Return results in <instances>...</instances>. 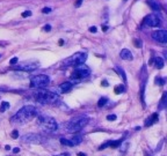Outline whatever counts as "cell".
Wrapping results in <instances>:
<instances>
[{"label":"cell","instance_id":"6da1fadb","mask_svg":"<svg viewBox=\"0 0 167 156\" xmlns=\"http://www.w3.org/2000/svg\"><path fill=\"white\" fill-rule=\"evenodd\" d=\"M37 115V110L33 105H26L22 109H20L12 118H11V123L14 125H22L26 124L27 122L32 120L33 118L36 117Z\"/></svg>","mask_w":167,"mask_h":156},{"label":"cell","instance_id":"7a4b0ae2","mask_svg":"<svg viewBox=\"0 0 167 156\" xmlns=\"http://www.w3.org/2000/svg\"><path fill=\"white\" fill-rule=\"evenodd\" d=\"M36 102L41 104H56L59 101L58 94L50 92V90H38L34 95Z\"/></svg>","mask_w":167,"mask_h":156},{"label":"cell","instance_id":"3957f363","mask_svg":"<svg viewBox=\"0 0 167 156\" xmlns=\"http://www.w3.org/2000/svg\"><path fill=\"white\" fill-rule=\"evenodd\" d=\"M37 125L39 126V128L45 132V133H52L56 132L58 128V124L57 122L49 116H38L37 117Z\"/></svg>","mask_w":167,"mask_h":156},{"label":"cell","instance_id":"277c9868","mask_svg":"<svg viewBox=\"0 0 167 156\" xmlns=\"http://www.w3.org/2000/svg\"><path fill=\"white\" fill-rule=\"evenodd\" d=\"M88 122H89V119L86 116H79V117L72 118L67 123V131L68 132H78L88 124Z\"/></svg>","mask_w":167,"mask_h":156},{"label":"cell","instance_id":"5b68a950","mask_svg":"<svg viewBox=\"0 0 167 156\" xmlns=\"http://www.w3.org/2000/svg\"><path fill=\"white\" fill-rule=\"evenodd\" d=\"M87 59V53L86 52H77L74 55H72L71 57L66 58L63 62V66L70 67V66H80L84 65V62Z\"/></svg>","mask_w":167,"mask_h":156},{"label":"cell","instance_id":"8992f818","mask_svg":"<svg viewBox=\"0 0 167 156\" xmlns=\"http://www.w3.org/2000/svg\"><path fill=\"white\" fill-rule=\"evenodd\" d=\"M50 83V78L45 74L34 75L30 79V87L32 88H44Z\"/></svg>","mask_w":167,"mask_h":156},{"label":"cell","instance_id":"52a82bcc","mask_svg":"<svg viewBox=\"0 0 167 156\" xmlns=\"http://www.w3.org/2000/svg\"><path fill=\"white\" fill-rule=\"evenodd\" d=\"M89 74H91L89 68L85 65H80V66H77V68L72 72L71 79L74 80V81H79V80H82V79L87 78Z\"/></svg>","mask_w":167,"mask_h":156},{"label":"cell","instance_id":"ba28073f","mask_svg":"<svg viewBox=\"0 0 167 156\" xmlns=\"http://www.w3.org/2000/svg\"><path fill=\"white\" fill-rule=\"evenodd\" d=\"M21 141L25 142V143H32V145H39L43 142V139L39 134H36V133H29V134H26L21 138Z\"/></svg>","mask_w":167,"mask_h":156},{"label":"cell","instance_id":"9c48e42d","mask_svg":"<svg viewBox=\"0 0 167 156\" xmlns=\"http://www.w3.org/2000/svg\"><path fill=\"white\" fill-rule=\"evenodd\" d=\"M160 24V19L153 14L146 15L142 22V27L146 28V27H158Z\"/></svg>","mask_w":167,"mask_h":156},{"label":"cell","instance_id":"30bf717a","mask_svg":"<svg viewBox=\"0 0 167 156\" xmlns=\"http://www.w3.org/2000/svg\"><path fill=\"white\" fill-rule=\"evenodd\" d=\"M152 38L160 43H167V30H156L152 32Z\"/></svg>","mask_w":167,"mask_h":156},{"label":"cell","instance_id":"8fae6325","mask_svg":"<svg viewBox=\"0 0 167 156\" xmlns=\"http://www.w3.org/2000/svg\"><path fill=\"white\" fill-rule=\"evenodd\" d=\"M37 67H38V64H21V65H18L15 68L19 71L30 72V71H35Z\"/></svg>","mask_w":167,"mask_h":156},{"label":"cell","instance_id":"7c38bea8","mask_svg":"<svg viewBox=\"0 0 167 156\" xmlns=\"http://www.w3.org/2000/svg\"><path fill=\"white\" fill-rule=\"evenodd\" d=\"M158 119H159L158 113H157V112L152 113L150 117L146 118V120H145V127H149V126H152L153 124H156V123L158 122Z\"/></svg>","mask_w":167,"mask_h":156},{"label":"cell","instance_id":"4fadbf2b","mask_svg":"<svg viewBox=\"0 0 167 156\" xmlns=\"http://www.w3.org/2000/svg\"><path fill=\"white\" fill-rule=\"evenodd\" d=\"M167 109V92L163 94L159 103H158V110H165Z\"/></svg>","mask_w":167,"mask_h":156},{"label":"cell","instance_id":"5bb4252c","mask_svg":"<svg viewBox=\"0 0 167 156\" xmlns=\"http://www.w3.org/2000/svg\"><path fill=\"white\" fill-rule=\"evenodd\" d=\"M150 64H153V65H154V67H156V68H158V69H161V68L165 66L163 58H160V57H156V58H153V59L150 62Z\"/></svg>","mask_w":167,"mask_h":156},{"label":"cell","instance_id":"9a60e30c","mask_svg":"<svg viewBox=\"0 0 167 156\" xmlns=\"http://www.w3.org/2000/svg\"><path fill=\"white\" fill-rule=\"evenodd\" d=\"M120 56H121V58H122L123 60H132V53H131V51L128 50V49H123V50L121 51Z\"/></svg>","mask_w":167,"mask_h":156},{"label":"cell","instance_id":"2e32d148","mask_svg":"<svg viewBox=\"0 0 167 156\" xmlns=\"http://www.w3.org/2000/svg\"><path fill=\"white\" fill-rule=\"evenodd\" d=\"M72 88H73V83H72V82H63V83L59 86V90H61L62 93H68Z\"/></svg>","mask_w":167,"mask_h":156},{"label":"cell","instance_id":"e0dca14e","mask_svg":"<svg viewBox=\"0 0 167 156\" xmlns=\"http://www.w3.org/2000/svg\"><path fill=\"white\" fill-rule=\"evenodd\" d=\"M145 85H146V79L142 80V85H140V101L143 103V106H145V98H144V93H145Z\"/></svg>","mask_w":167,"mask_h":156},{"label":"cell","instance_id":"ac0fdd59","mask_svg":"<svg viewBox=\"0 0 167 156\" xmlns=\"http://www.w3.org/2000/svg\"><path fill=\"white\" fill-rule=\"evenodd\" d=\"M147 3H149V6L153 9V10H160V3L158 2V1H156V0H147Z\"/></svg>","mask_w":167,"mask_h":156},{"label":"cell","instance_id":"d6986e66","mask_svg":"<svg viewBox=\"0 0 167 156\" xmlns=\"http://www.w3.org/2000/svg\"><path fill=\"white\" fill-rule=\"evenodd\" d=\"M70 140H71V142L73 143V146H77V145H80V143H81L82 138H81L80 135H74V136H72Z\"/></svg>","mask_w":167,"mask_h":156},{"label":"cell","instance_id":"ffe728a7","mask_svg":"<svg viewBox=\"0 0 167 156\" xmlns=\"http://www.w3.org/2000/svg\"><path fill=\"white\" fill-rule=\"evenodd\" d=\"M122 143V139L121 140H114V141H108V147H111V148H117L120 147Z\"/></svg>","mask_w":167,"mask_h":156},{"label":"cell","instance_id":"44dd1931","mask_svg":"<svg viewBox=\"0 0 167 156\" xmlns=\"http://www.w3.org/2000/svg\"><path fill=\"white\" fill-rule=\"evenodd\" d=\"M114 92H115V94H117V95L124 93V92H125V87H124V85H117V86H115Z\"/></svg>","mask_w":167,"mask_h":156},{"label":"cell","instance_id":"7402d4cb","mask_svg":"<svg viewBox=\"0 0 167 156\" xmlns=\"http://www.w3.org/2000/svg\"><path fill=\"white\" fill-rule=\"evenodd\" d=\"M61 143L64 146H67V147H73V143L71 142V140H67L65 138H61Z\"/></svg>","mask_w":167,"mask_h":156},{"label":"cell","instance_id":"603a6c76","mask_svg":"<svg viewBox=\"0 0 167 156\" xmlns=\"http://www.w3.org/2000/svg\"><path fill=\"white\" fill-rule=\"evenodd\" d=\"M107 102H108V98H107V97H101L100 99H99V102H98V106H99V108L104 106V105L107 104Z\"/></svg>","mask_w":167,"mask_h":156},{"label":"cell","instance_id":"cb8c5ba5","mask_svg":"<svg viewBox=\"0 0 167 156\" xmlns=\"http://www.w3.org/2000/svg\"><path fill=\"white\" fill-rule=\"evenodd\" d=\"M154 82H156V85H158V86H164V85H165V80L161 79L160 76H157V78L154 79Z\"/></svg>","mask_w":167,"mask_h":156},{"label":"cell","instance_id":"d4e9b609","mask_svg":"<svg viewBox=\"0 0 167 156\" xmlns=\"http://www.w3.org/2000/svg\"><path fill=\"white\" fill-rule=\"evenodd\" d=\"M116 71H117V72H118V74L122 76L123 81H124V82H127V76H125V74H124V71H123L122 68H120V67H117V68H116Z\"/></svg>","mask_w":167,"mask_h":156},{"label":"cell","instance_id":"484cf974","mask_svg":"<svg viewBox=\"0 0 167 156\" xmlns=\"http://www.w3.org/2000/svg\"><path fill=\"white\" fill-rule=\"evenodd\" d=\"M7 109H9V103H8V102H2V103H1V108H0V110L4 112V111H6Z\"/></svg>","mask_w":167,"mask_h":156},{"label":"cell","instance_id":"4316f807","mask_svg":"<svg viewBox=\"0 0 167 156\" xmlns=\"http://www.w3.org/2000/svg\"><path fill=\"white\" fill-rule=\"evenodd\" d=\"M142 44H143L142 39H139V38H135L134 39V45L136 48H142Z\"/></svg>","mask_w":167,"mask_h":156},{"label":"cell","instance_id":"83f0119b","mask_svg":"<svg viewBox=\"0 0 167 156\" xmlns=\"http://www.w3.org/2000/svg\"><path fill=\"white\" fill-rule=\"evenodd\" d=\"M28 16H32V12L30 10H25L22 13V17H28Z\"/></svg>","mask_w":167,"mask_h":156},{"label":"cell","instance_id":"f1b7e54d","mask_svg":"<svg viewBox=\"0 0 167 156\" xmlns=\"http://www.w3.org/2000/svg\"><path fill=\"white\" fill-rule=\"evenodd\" d=\"M12 138H13V139H18V138H19V132H18V129H14V131L12 132Z\"/></svg>","mask_w":167,"mask_h":156},{"label":"cell","instance_id":"f546056e","mask_svg":"<svg viewBox=\"0 0 167 156\" xmlns=\"http://www.w3.org/2000/svg\"><path fill=\"white\" fill-rule=\"evenodd\" d=\"M107 119L110 120V122H114L116 119V116L115 115H109V116H107Z\"/></svg>","mask_w":167,"mask_h":156},{"label":"cell","instance_id":"4dcf8cb0","mask_svg":"<svg viewBox=\"0 0 167 156\" xmlns=\"http://www.w3.org/2000/svg\"><path fill=\"white\" fill-rule=\"evenodd\" d=\"M18 60H19V59H18L16 57H14V58H12V59H11V62H9V64H11V65H15V64L18 62Z\"/></svg>","mask_w":167,"mask_h":156},{"label":"cell","instance_id":"1f68e13d","mask_svg":"<svg viewBox=\"0 0 167 156\" xmlns=\"http://www.w3.org/2000/svg\"><path fill=\"white\" fill-rule=\"evenodd\" d=\"M50 12H51V8H50V7H45V8L42 9V13H44V14H45V13H50Z\"/></svg>","mask_w":167,"mask_h":156},{"label":"cell","instance_id":"d6a6232c","mask_svg":"<svg viewBox=\"0 0 167 156\" xmlns=\"http://www.w3.org/2000/svg\"><path fill=\"white\" fill-rule=\"evenodd\" d=\"M43 29H44V31H50L51 30V26H50V24H45Z\"/></svg>","mask_w":167,"mask_h":156},{"label":"cell","instance_id":"836d02e7","mask_svg":"<svg viewBox=\"0 0 167 156\" xmlns=\"http://www.w3.org/2000/svg\"><path fill=\"white\" fill-rule=\"evenodd\" d=\"M82 1H84V0H77V1H75V7H80Z\"/></svg>","mask_w":167,"mask_h":156},{"label":"cell","instance_id":"e575fe53","mask_svg":"<svg viewBox=\"0 0 167 156\" xmlns=\"http://www.w3.org/2000/svg\"><path fill=\"white\" fill-rule=\"evenodd\" d=\"M101 85H102V86H103V87H108V82H107V81H106V80H103V81H102V83H101Z\"/></svg>","mask_w":167,"mask_h":156},{"label":"cell","instance_id":"d590c367","mask_svg":"<svg viewBox=\"0 0 167 156\" xmlns=\"http://www.w3.org/2000/svg\"><path fill=\"white\" fill-rule=\"evenodd\" d=\"M89 31H91V32H97V28H95V27H91V28H89Z\"/></svg>","mask_w":167,"mask_h":156},{"label":"cell","instance_id":"8d00e7d4","mask_svg":"<svg viewBox=\"0 0 167 156\" xmlns=\"http://www.w3.org/2000/svg\"><path fill=\"white\" fill-rule=\"evenodd\" d=\"M19 152H20V148H14V149H13V153H14V154H16V153H19Z\"/></svg>","mask_w":167,"mask_h":156},{"label":"cell","instance_id":"74e56055","mask_svg":"<svg viewBox=\"0 0 167 156\" xmlns=\"http://www.w3.org/2000/svg\"><path fill=\"white\" fill-rule=\"evenodd\" d=\"M55 156H70L68 153H63V154H61V155H55Z\"/></svg>","mask_w":167,"mask_h":156},{"label":"cell","instance_id":"f35d334b","mask_svg":"<svg viewBox=\"0 0 167 156\" xmlns=\"http://www.w3.org/2000/svg\"><path fill=\"white\" fill-rule=\"evenodd\" d=\"M164 57H165V59L167 60V50H165V51H164Z\"/></svg>","mask_w":167,"mask_h":156},{"label":"cell","instance_id":"ab89813d","mask_svg":"<svg viewBox=\"0 0 167 156\" xmlns=\"http://www.w3.org/2000/svg\"><path fill=\"white\" fill-rule=\"evenodd\" d=\"M102 29H103V31H107L108 30V27H107V26H103V28H102Z\"/></svg>","mask_w":167,"mask_h":156},{"label":"cell","instance_id":"60d3db41","mask_svg":"<svg viewBox=\"0 0 167 156\" xmlns=\"http://www.w3.org/2000/svg\"><path fill=\"white\" fill-rule=\"evenodd\" d=\"M5 149H6V150H9V149H11V147H9V146H5Z\"/></svg>","mask_w":167,"mask_h":156},{"label":"cell","instance_id":"b9f144b4","mask_svg":"<svg viewBox=\"0 0 167 156\" xmlns=\"http://www.w3.org/2000/svg\"><path fill=\"white\" fill-rule=\"evenodd\" d=\"M78 156H86V154H84V153H79Z\"/></svg>","mask_w":167,"mask_h":156},{"label":"cell","instance_id":"7bdbcfd3","mask_svg":"<svg viewBox=\"0 0 167 156\" xmlns=\"http://www.w3.org/2000/svg\"><path fill=\"white\" fill-rule=\"evenodd\" d=\"M59 44H61V45H63V44H64V41H63V39H61V41H59Z\"/></svg>","mask_w":167,"mask_h":156}]
</instances>
